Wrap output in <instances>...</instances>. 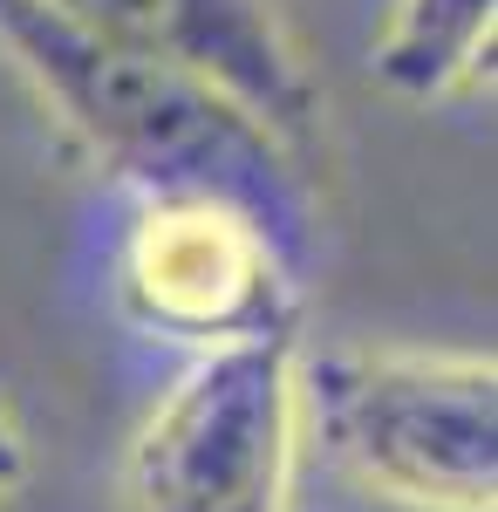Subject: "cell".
I'll use <instances>...</instances> for the list:
<instances>
[{"instance_id": "obj_1", "label": "cell", "mask_w": 498, "mask_h": 512, "mask_svg": "<svg viewBox=\"0 0 498 512\" xmlns=\"http://www.w3.org/2000/svg\"><path fill=\"white\" fill-rule=\"evenodd\" d=\"M0 62L89 158L144 198H226L294 260L307 233V171L246 110L164 62L82 35L41 0H0Z\"/></svg>"}, {"instance_id": "obj_2", "label": "cell", "mask_w": 498, "mask_h": 512, "mask_svg": "<svg viewBox=\"0 0 498 512\" xmlns=\"http://www.w3.org/2000/svg\"><path fill=\"white\" fill-rule=\"evenodd\" d=\"M492 355L335 349L294 369L301 431L362 492L417 512H492L498 390Z\"/></svg>"}, {"instance_id": "obj_3", "label": "cell", "mask_w": 498, "mask_h": 512, "mask_svg": "<svg viewBox=\"0 0 498 512\" xmlns=\"http://www.w3.org/2000/svg\"><path fill=\"white\" fill-rule=\"evenodd\" d=\"M301 355L287 335L205 349L130 451L137 512H287L301 451Z\"/></svg>"}, {"instance_id": "obj_4", "label": "cell", "mask_w": 498, "mask_h": 512, "mask_svg": "<svg viewBox=\"0 0 498 512\" xmlns=\"http://www.w3.org/2000/svg\"><path fill=\"white\" fill-rule=\"evenodd\" d=\"M123 301L157 335L232 349L287 335L294 260L226 198H144L123 239Z\"/></svg>"}, {"instance_id": "obj_5", "label": "cell", "mask_w": 498, "mask_h": 512, "mask_svg": "<svg viewBox=\"0 0 498 512\" xmlns=\"http://www.w3.org/2000/svg\"><path fill=\"white\" fill-rule=\"evenodd\" d=\"M41 7H55L62 21L123 55L205 82L232 110H246L301 171H314L321 82L294 48L287 21L273 14V0H41Z\"/></svg>"}, {"instance_id": "obj_6", "label": "cell", "mask_w": 498, "mask_h": 512, "mask_svg": "<svg viewBox=\"0 0 498 512\" xmlns=\"http://www.w3.org/2000/svg\"><path fill=\"white\" fill-rule=\"evenodd\" d=\"M492 28L498 0H396L369 69L410 103H444L492 82Z\"/></svg>"}, {"instance_id": "obj_7", "label": "cell", "mask_w": 498, "mask_h": 512, "mask_svg": "<svg viewBox=\"0 0 498 512\" xmlns=\"http://www.w3.org/2000/svg\"><path fill=\"white\" fill-rule=\"evenodd\" d=\"M21 478V437L7 424V403H0V499H7V485Z\"/></svg>"}]
</instances>
